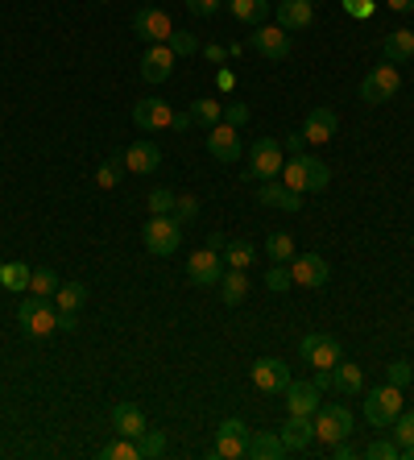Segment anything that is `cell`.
Here are the masks:
<instances>
[{"instance_id":"6da1fadb","label":"cell","mask_w":414,"mask_h":460,"mask_svg":"<svg viewBox=\"0 0 414 460\" xmlns=\"http://www.w3.org/2000/svg\"><path fill=\"white\" fill-rule=\"evenodd\" d=\"M282 182L295 187V191L311 195V191H328L331 182V171L323 158H311V154H295V158L282 166Z\"/></svg>"},{"instance_id":"7a4b0ae2","label":"cell","mask_w":414,"mask_h":460,"mask_svg":"<svg viewBox=\"0 0 414 460\" xmlns=\"http://www.w3.org/2000/svg\"><path fill=\"white\" fill-rule=\"evenodd\" d=\"M282 166H286V158H282V141L277 137H257L253 146H249V166H241V179L244 182H266V179H277L282 174Z\"/></svg>"},{"instance_id":"3957f363","label":"cell","mask_w":414,"mask_h":460,"mask_svg":"<svg viewBox=\"0 0 414 460\" xmlns=\"http://www.w3.org/2000/svg\"><path fill=\"white\" fill-rule=\"evenodd\" d=\"M361 411H365V419H369V428H377V431L393 428V419L402 415V390L390 382L377 385V390H369V394L361 398Z\"/></svg>"},{"instance_id":"277c9868","label":"cell","mask_w":414,"mask_h":460,"mask_svg":"<svg viewBox=\"0 0 414 460\" xmlns=\"http://www.w3.org/2000/svg\"><path fill=\"white\" fill-rule=\"evenodd\" d=\"M141 245L154 257H174L182 249V225L174 216H149L141 228Z\"/></svg>"},{"instance_id":"5b68a950","label":"cell","mask_w":414,"mask_h":460,"mask_svg":"<svg viewBox=\"0 0 414 460\" xmlns=\"http://www.w3.org/2000/svg\"><path fill=\"white\" fill-rule=\"evenodd\" d=\"M17 323H22V332L33 336V341H46V336L58 332V307H54L50 299H25L22 307H17Z\"/></svg>"},{"instance_id":"8992f818","label":"cell","mask_w":414,"mask_h":460,"mask_svg":"<svg viewBox=\"0 0 414 460\" xmlns=\"http://www.w3.org/2000/svg\"><path fill=\"white\" fill-rule=\"evenodd\" d=\"M311 423H315V439L319 444H328V448L352 436V411L344 407V402H319V411L311 415Z\"/></svg>"},{"instance_id":"52a82bcc","label":"cell","mask_w":414,"mask_h":460,"mask_svg":"<svg viewBox=\"0 0 414 460\" xmlns=\"http://www.w3.org/2000/svg\"><path fill=\"white\" fill-rule=\"evenodd\" d=\"M398 92H402V75H398V66L385 63V58H382V66H373L369 75L361 79L365 104H385V100H393Z\"/></svg>"},{"instance_id":"ba28073f","label":"cell","mask_w":414,"mask_h":460,"mask_svg":"<svg viewBox=\"0 0 414 460\" xmlns=\"http://www.w3.org/2000/svg\"><path fill=\"white\" fill-rule=\"evenodd\" d=\"M133 33H137L145 46H162V42H171L174 22L158 9V4H141V9L133 13Z\"/></svg>"},{"instance_id":"9c48e42d","label":"cell","mask_w":414,"mask_h":460,"mask_svg":"<svg viewBox=\"0 0 414 460\" xmlns=\"http://www.w3.org/2000/svg\"><path fill=\"white\" fill-rule=\"evenodd\" d=\"M298 357L311 365V369H336L340 365V341H331L328 332H307L298 341Z\"/></svg>"},{"instance_id":"30bf717a","label":"cell","mask_w":414,"mask_h":460,"mask_svg":"<svg viewBox=\"0 0 414 460\" xmlns=\"http://www.w3.org/2000/svg\"><path fill=\"white\" fill-rule=\"evenodd\" d=\"M249 436H253V431L244 428L241 419H224L220 428H216L212 456L216 460H241V456H249Z\"/></svg>"},{"instance_id":"8fae6325","label":"cell","mask_w":414,"mask_h":460,"mask_svg":"<svg viewBox=\"0 0 414 460\" xmlns=\"http://www.w3.org/2000/svg\"><path fill=\"white\" fill-rule=\"evenodd\" d=\"M249 377H253V385L261 394H282L290 385V365L282 361V357H257Z\"/></svg>"},{"instance_id":"7c38bea8","label":"cell","mask_w":414,"mask_h":460,"mask_svg":"<svg viewBox=\"0 0 414 460\" xmlns=\"http://www.w3.org/2000/svg\"><path fill=\"white\" fill-rule=\"evenodd\" d=\"M187 279H191L195 287H220V279H224V257L216 253L212 245H207V249H195L191 261H187Z\"/></svg>"},{"instance_id":"4fadbf2b","label":"cell","mask_w":414,"mask_h":460,"mask_svg":"<svg viewBox=\"0 0 414 460\" xmlns=\"http://www.w3.org/2000/svg\"><path fill=\"white\" fill-rule=\"evenodd\" d=\"M303 199H307V195L295 191V187H286L282 179H266L261 187H257V204L277 208V212H303Z\"/></svg>"},{"instance_id":"5bb4252c","label":"cell","mask_w":414,"mask_h":460,"mask_svg":"<svg viewBox=\"0 0 414 460\" xmlns=\"http://www.w3.org/2000/svg\"><path fill=\"white\" fill-rule=\"evenodd\" d=\"M133 125L141 133H162V128H174V108L166 100H137L133 104Z\"/></svg>"},{"instance_id":"9a60e30c","label":"cell","mask_w":414,"mask_h":460,"mask_svg":"<svg viewBox=\"0 0 414 460\" xmlns=\"http://www.w3.org/2000/svg\"><path fill=\"white\" fill-rule=\"evenodd\" d=\"M207 154L216 162H224V166H236L241 162V128L224 125V120L216 128H207Z\"/></svg>"},{"instance_id":"2e32d148","label":"cell","mask_w":414,"mask_h":460,"mask_svg":"<svg viewBox=\"0 0 414 460\" xmlns=\"http://www.w3.org/2000/svg\"><path fill=\"white\" fill-rule=\"evenodd\" d=\"M249 46H253L261 58H274V63H282L290 54V33L282 30V25H257L253 33H249Z\"/></svg>"},{"instance_id":"e0dca14e","label":"cell","mask_w":414,"mask_h":460,"mask_svg":"<svg viewBox=\"0 0 414 460\" xmlns=\"http://www.w3.org/2000/svg\"><path fill=\"white\" fill-rule=\"evenodd\" d=\"M290 279H295V287H323L331 279V266L319 253H295L290 257Z\"/></svg>"},{"instance_id":"ac0fdd59","label":"cell","mask_w":414,"mask_h":460,"mask_svg":"<svg viewBox=\"0 0 414 460\" xmlns=\"http://www.w3.org/2000/svg\"><path fill=\"white\" fill-rule=\"evenodd\" d=\"M274 22L282 25L286 33L311 30V25H315V4H311V0H277V4H274Z\"/></svg>"},{"instance_id":"d6986e66","label":"cell","mask_w":414,"mask_h":460,"mask_svg":"<svg viewBox=\"0 0 414 460\" xmlns=\"http://www.w3.org/2000/svg\"><path fill=\"white\" fill-rule=\"evenodd\" d=\"M340 133V117L331 112L328 104H319L307 112V125H303V137L311 141V146H323V141H331Z\"/></svg>"},{"instance_id":"ffe728a7","label":"cell","mask_w":414,"mask_h":460,"mask_svg":"<svg viewBox=\"0 0 414 460\" xmlns=\"http://www.w3.org/2000/svg\"><path fill=\"white\" fill-rule=\"evenodd\" d=\"M174 58H179V54H174L166 42L149 46V50L141 54V79H145V84H162V79H171Z\"/></svg>"},{"instance_id":"44dd1931","label":"cell","mask_w":414,"mask_h":460,"mask_svg":"<svg viewBox=\"0 0 414 460\" xmlns=\"http://www.w3.org/2000/svg\"><path fill=\"white\" fill-rule=\"evenodd\" d=\"M277 436H282V444H286L290 452H311V444H315V423H311V415H286V423L277 428Z\"/></svg>"},{"instance_id":"7402d4cb","label":"cell","mask_w":414,"mask_h":460,"mask_svg":"<svg viewBox=\"0 0 414 460\" xmlns=\"http://www.w3.org/2000/svg\"><path fill=\"white\" fill-rule=\"evenodd\" d=\"M282 394H286V415H315L319 402H323V398H319L323 390H319L315 382H290Z\"/></svg>"},{"instance_id":"603a6c76","label":"cell","mask_w":414,"mask_h":460,"mask_svg":"<svg viewBox=\"0 0 414 460\" xmlns=\"http://www.w3.org/2000/svg\"><path fill=\"white\" fill-rule=\"evenodd\" d=\"M145 415H141V407L137 402H117V407H112V431H117V436H125V439H141L145 436Z\"/></svg>"},{"instance_id":"cb8c5ba5","label":"cell","mask_w":414,"mask_h":460,"mask_svg":"<svg viewBox=\"0 0 414 460\" xmlns=\"http://www.w3.org/2000/svg\"><path fill=\"white\" fill-rule=\"evenodd\" d=\"M331 390H336L340 398H361L365 394V369L340 357V365L331 369Z\"/></svg>"},{"instance_id":"d4e9b609","label":"cell","mask_w":414,"mask_h":460,"mask_svg":"<svg viewBox=\"0 0 414 460\" xmlns=\"http://www.w3.org/2000/svg\"><path fill=\"white\" fill-rule=\"evenodd\" d=\"M125 166L133 174H154L162 166V150L154 146V141H133L125 150Z\"/></svg>"},{"instance_id":"484cf974","label":"cell","mask_w":414,"mask_h":460,"mask_svg":"<svg viewBox=\"0 0 414 460\" xmlns=\"http://www.w3.org/2000/svg\"><path fill=\"white\" fill-rule=\"evenodd\" d=\"M382 58L393 66H406L414 58V33L410 30H390L382 42Z\"/></svg>"},{"instance_id":"4316f807","label":"cell","mask_w":414,"mask_h":460,"mask_svg":"<svg viewBox=\"0 0 414 460\" xmlns=\"http://www.w3.org/2000/svg\"><path fill=\"white\" fill-rule=\"evenodd\" d=\"M286 444H282V436L277 431H253L249 436V456L253 460H282L286 456Z\"/></svg>"},{"instance_id":"83f0119b","label":"cell","mask_w":414,"mask_h":460,"mask_svg":"<svg viewBox=\"0 0 414 460\" xmlns=\"http://www.w3.org/2000/svg\"><path fill=\"white\" fill-rule=\"evenodd\" d=\"M220 299L224 307H241L244 299H249V279H244V270H224V279H220Z\"/></svg>"},{"instance_id":"f1b7e54d","label":"cell","mask_w":414,"mask_h":460,"mask_svg":"<svg viewBox=\"0 0 414 460\" xmlns=\"http://www.w3.org/2000/svg\"><path fill=\"white\" fill-rule=\"evenodd\" d=\"M228 13L244 25H261L269 13H274V4H269V0H228Z\"/></svg>"},{"instance_id":"f546056e","label":"cell","mask_w":414,"mask_h":460,"mask_svg":"<svg viewBox=\"0 0 414 460\" xmlns=\"http://www.w3.org/2000/svg\"><path fill=\"white\" fill-rule=\"evenodd\" d=\"M187 112H191V120L199 128H216L224 120V104H220V100H212V96L191 100V108H187Z\"/></svg>"},{"instance_id":"4dcf8cb0","label":"cell","mask_w":414,"mask_h":460,"mask_svg":"<svg viewBox=\"0 0 414 460\" xmlns=\"http://www.w3.org/2000/svg\"><path fill=\"white\" fill-rule=\"evenodd\" d=\"M30 279H33L30 261H4V270H0V287L13 290V295H22V290H30Z\"/></svg>"},{"instance_id":"1f68e13d","label":"cell","mask_w":414,"mask_h":460,"mask_svg":"<svg viewBox=\"0 0 414 460\" xmlns=\"http://www.w3.org/2000/svg\"><path fill=\"white\" fill-rule=\"evenodd\" d=\"M50 303H54L58 311H71V315H79V307L87 303V287H84V282H63V287L54 290Z\"/></svg>"},{"instance_id":"d6a6232c","label":"cell","mask_w":414,"mask_h":460,"mask_svg":"<svg viewBox=\"0 0 414 460\" xmlns=\"http://www.w3.org/2000/svg\"><path fill=\"white\" fill-rule=\"evenodd\" d=\"M253 257H257V249L249 245V241H241V236H233V241L224 245V266H233V270H249Z\"/></svg>"},{"instance_id":"836d02e7","label":"cell","mask_w":414,"mask_h":460,"mask_svg":"<svg viewBox=\"0 0 414 460\" xmlns=\"http://www.w3.org/2000/svg\"><path fill=\"white\" fill-rule=\"evenodd\" d=\"M266 253H269V261H277V266H290V257H295V236L290 233H269L266 236Z\"/></svg>"},{"instance_id":"e575fe53","label":"cell","mask_w":414,"mask_h":460,"mask_svg":"<svg viewBox=\"0 0 414 460\" xmlns=\"http://www.w3.org/2000/svg\"><path fill=\"white\" fill-rule=\"evenodd\" d=\"M100 456L104 460H141V448H137V439L117 436V439H108L104 448H100Z\"/></svg>"},{"instance_id":"d590c367","label":"cell","mask_w":414,"mask_h":460,"mask_svg":"<svg viewBox=\"0 0 414 460\" xmlns=\"http://www.w3.org/2000/svg\"><path fill=\"white\" fill-rule=\"evenodd\" d=\"M125 171H128V166H125V154H117V158H104V162H100V171H96V182L112 191V187L125 179Z\"/></svg>"},{"instance_id":"8d00e7d4","label":"cell","mask_w":414,"mask_h":460,"mask_svg":"<svg viewBox=\"0 0 414 460\" xmlns=\"http://www.w3.org/2000/svg\"><path fill=\"white\" fill-rule=\"evenodd\" d=\"M63 287V282H58V274H54V270H33V279H30V290L33 295H38V299H54V290Z\"/></svg>"},{"instance_id":"74e56055","label":"cell","mask_w":414,"mask_h":460,"mask_svg":"<svg viewBox=\"0 0 414 460\" xmlns=\"http://www.w3.org/2000/svg\"><path fill=\"white\" fill-rule=\"evenodd\" d=\"M145 208H149V216H171V212H174V191H171V187H158V191H149V195H145Z\"/></svg>"},{"instance_id":"f35d334b","label":"cell","mask_w":414,"mask_h":460,"mask_svg":"<svg viewBox=\"0 0 414 460\" xmlns=\"http://www.w3.org/2000/svg\"><path fill=\"white\" fill-rule=\"evenodd\" d=\"M266 287L274 290V295H286V290L295 287V279H290V266H277V261H269V270H266Z\"/></svg>"},{"instance_id":"ab89813d","label":"cell","mask_w":414,"mask_h":460,"mask_svg":"<svg viewBox=\"0 0 414 460\" xmlns=\"http://www.w3.org/2000/svg\"><path fill=\"white\" fill-rule=\"evenodd\" d=\"M385 382L398 385V390H406V385L414 382V365L410 361H390L385 365Z\"/></svg>"},{"instance_id":"60d3db41","label":"cell","mask_w":414,"mask_h":460,"mask_svg":"<svg viewBox=\"0 0 414 460\" xmlns=\"http://www.w3.org/2000/svg\"><path fill=\"white\" fill-rule=\"evenodd\" d=\"M361 456H369V460H398V456H402V448H398V439H373Z\"/></svg>"},{"instance_id":"b9f144b4","label":"cell","mask_w":414,"mask_h":460,"mask_svg":"<svg viewBox=\"0 0 414 460\" xmlns=\"http://www.w3.org/2000/svg\"><path fill=\"white\" fill-rule=\"evenodd\" d=\"M393 439H398V448H410L414 444V411H402V415L393 419Z\"/></svg>"},{"instance_id":"7bdbcfd3","label":"cell","mask_w":414,"mask_h":460,"mask_svg":"<svg viewBox=\"0 0 414 460\" xmlns=\"http://www.w3.org/2000/svg\"><path fill=\"white\" fill-rule=\"evenodd\" d=\"M174 220H179V225H191L195 216H199V199H195V195H174Z\"/></svg>"},{"instance_id":"ee69618b","label":"cell","mask_w":414,"mask_h":460,"mask_svg":"<svg viewBox=\"0 0 414 460\" xmlns=\"http://www.w3.org/2000/svg\"><path fill=\"white\" fill-rule=\"evenodd\" d=\"M137 448H141V456H166V431L145 428V436L137 439Z\"/></svg>"},{"instance_id":"f6af8a7d","label":"cell","mask_w":414,"mask_h":460,"mask_svg":"<svg viewBox=\"0 0 414 460\" xmlns=\"http://www.w3.org/2000/svg\"><path fill=\"white\" fill-rule=\"evenodd\" d=\"M166 46H171L179 58H182V54H199V38H195V33H187V30H174Z\"/></svg>"},{"instance_id":"bcb514c9","label":"cell","mask_w":414,"mask_h":460,"mask_svg":"<svg viewBox=\"0 0 414 460\" xmlns=\"http://www.w3.org/2000/svg\"><path fill=\"white\" fill-rule=\"evenodd\" d=\"M224 125H233V128H244V125H249V104H244V100H233V104H224Z\"/></svg>"},{"instance_id":"7dc6e473","label":"cell","mask_w":414,"mask_h":460,"mask_svg":"<svg viewBox=\"0 0 414 460\" xmlns=\"http://www.w3.org/2000/svg\"><path fill=\"white\" fill-rule=\"evenodd\" d=\"M187 9H191L195 17H216V13L224 9V0H187Z\"/></svg>"},{"instance_id":"c3c4849f","label":"cell","mask_w":414,"mask_h":460,"mask_svg":"<svg viewBox=\"0 0 414 460\" xmlns=\"http://www.w3.org/2000/svg\"><path fill=\"white\" fill-rule=\"evenodd\" d=\"M344 13H352L357 22H365V17H373V0H340Z\"/></svg>"},{"instance_id":"681fc988","label":"cell","mask_w":414,"mask_h":460,"mask_svg":"<svg viewBox=\"0 0 414 460\" xmlns=\"http://www.w3.org/2000/svg\"><path fill=\"white\" fill-rule=\"evenodd\" d=\"M199 50H203V54H207V63H216V66H220V63H224V58H228V46H216V42L199 46Z\"/></svg>"},{"instance_id":"f907efd6","label":"cell","mask_w":414,"mask_h":460,"mask_svg":"<svg viewBox=\"0 0 414 460\" xmlns=\"http://www.w3.org/2000/svg\"><path fill=\"white\" fill-rule=\"evenodd\" d=\"M331 456H336V460H352V456H357V448H352L348 439H340V444H331Z\"/></svg>"},{"instance_id":"816d5d0a","label":"cell","mask_w":414,"mask_h":460,"mask_svg":"<svg viewBox=\"0 0 414 460\" xmlns=\"http://www.w3.org/2000/svg\"><path fill=\"white\" fill-rule=\"evenodd\" d=\"M233 84H236L233 71H220V75H216V87H220V92H233Z\"/></svg>"},{"instance_id":"f5cc1de1","label":"cell","mask_w":414,"mask_h":460,"mask_svg":"<svg viewBox=\"0 0 414 460\" xmlns=\"http://www.w3.org/2000/svg\"><path fill=\"white\" fill-rule=\"evenodd\" d=\"M303 146H307V137H303V133H286V150L303 154Z\"/></svg>"},{"instance_id":"db71d44e","label":"cell","mask_w":414,"mask_h":460,"mask_svg":"<svg viewBox=\"0 0 414 460\" xmlns=\"http://www.w3.org/2000/svg\"><path fill=\"white\" fill-rule=\"evenodd\" d=\"M58 332H75V315H71V311H58Z\"/></svg>"},{"instance_id":"11a10c76","label":"cell","mask_w":414,"mask_h":460,"mask_svg":"<svg viewBox=\"0 0 414 460\" xmlns=\"http://www.w3.org/2000/svg\"><path fill=\"white\" fill-rule=\"evenodd\" d=\"M393 13H414V0H385Z\"/></svg>"},{"instance_id":"9f6ffc18","label":"cell","mask_w":414,"mask_h":460,"mask_svg":"<svg viewBox=\"0 0 414 460\" xmlns=\"http://www.w3.org/2000/svg\"><path fill=\"white\" fill-rule=\"evenodd\" d=\"M195 120H191V112H174V128H191Z\"/></svg>"},{"instance_id":"6f0895ef","label":"cell","mask_w":414,"mask_h":460,"mask_svg":"<svg viewBox=\"0 0 414 460\" xmlns=\"http://www.w3.org/2000/svg\"><path fill=\"white\" fill-rule=\"evenodd\" d=\"M207 245H212V249H224V245H228V236H224V233H212V236H207Z\"/></svg>"},{"instance_id":"680465c9","label":"cell","mask_w":414,"mask_h":460,"mask_svg":"<svg viewBox=\"0 0 414 460\" xmlns=\"http://www.w3.org/2000/svg\"><path fill=\"white\" fill-rule=\"evenodd\" d=\"M398 460H414V444H410V448H402V456H398Z\"/></svg>"},{"instance_id":"91938a15","label":"cell","mask_w":414,"mask_h":460,"mask_svg":"<svg viewBox=\"0 0 414 460\" xmlns=\"http://www.w3.org/2000/svg\"><path fill=\"white\" fill-rule=\"evenodd\" d=\"M96 4H108V0H96Z\"/></svg>"},{"instance_id":"94428289","label":"cell","mask_w":414,"mask_h":460,"mask_svg":"<svg viewBox=\"0 0 414 460\" xmlns=\"http://www.w3.org/2000/svg\"><path fill=\"white\" fill-rule=\"evenodd\" d=\"M0 270H4V261H0Z\"/></svg>"},{"instance_id":"6125c7cd","label":"cell","mask_w":414,"mask_h":460,"mask_svg":"<svg viewBox=\"0 0 414 460\" xmlns=\"http://www.w3.org/2000/svg\"><path fill=\"white\" fill-rule=\"evenodd\" d=\"M311 4H319V0H311Z\"/></svg>"}]
</instances>
